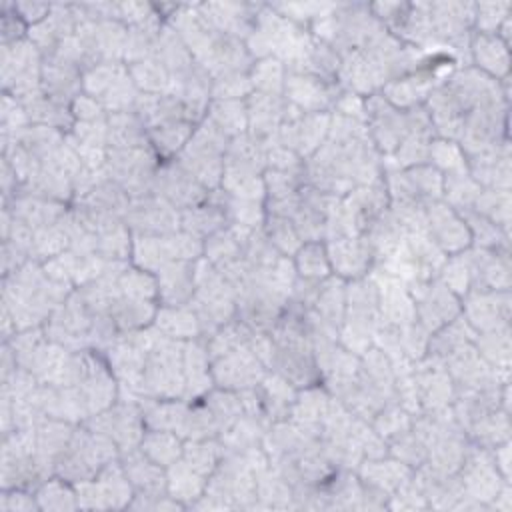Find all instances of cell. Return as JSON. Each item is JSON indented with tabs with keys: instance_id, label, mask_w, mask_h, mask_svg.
Here are the masks:
<instances>
[{
	"instance_id": "8992f818",
	"label": "cell",
	"mask_w": 512,
	"mask_h": 512,
	"mask_svg": "<svg viewBox=\"0 0 512 512\" xmlns=\"http://www.w3.org/2000/svg\"><path fill=\"white\" fill-rule=\"evenodd\" d=\"M510 10V2H474V32L496 34Z\"/></svg>"
},
{
	"instance_id": "3957f363",
	"label": "cell",
	"mask_w": 512,
	"mask_h": 512,
	"mask_svg": "<svg viewBox=\"0 0 512 512\" xmlns=\"http://www.w3.org/2000/svg\"><path fill=\"white\" fill-rule=\"evenodd\" d=\"M430 18L438 40L456 44L474 32V2H430Z\"/></svg>"
},
{
	"instance_id": "6da1fadb",
	"label": "cell",
	"mask_w": 512,
	"mask_h": 512,
	"mask_svg": "<svg viewBox=\"0 0 512 512\" xmlns=\"http://www.w3.org/2000/svg\"><path fill=\"white\" fill-rule=\"evenodd\" d=\"M124 224L144 236L170 234L180 228V210L156 194H146L130 200Z\"/></svg>"
},
{
	"instance_id": "7a4b0ae2",
	"label": "cell",
	"mask_w": 512,
	"mask_h": 512,
	"mask_svg": "<svg viewBox=\"0 0 512 512\" xmlns=\"http://www.w3.org/2000/svg\"><path fill=\"white\" fill-rule=\"evenodd\" d=\"M462 316L476 334L508 326V290H468L462 296Z\"/></svg>"
},
{
	"instance_id": "277c9868",
	"label": "cell",
	"mask_w": 512,
	"mask_h": 512,
	"mask_svg": "<svg viewBox=\"0 0 512 512\" xmlns=\"http://www.w3.org/2000/svg\"><path fill=\"white\" fill-rule=\"evenodd\" d=\"M468 50L476 70L494 80H508V44L500 36L472 32Z\"/></svg>"
},
{
	"instance_id": "5b68a950",
	"label": "cell",
	"mask_w": 512,
	"mask_h": 512,
	"mask_svg": "<svg viewBox=\"0 0 512 512\" xmlns=\"http://www.w3.org/2000/svg\"><path fill=\"white\" fill-rule=\"evenodd\" d=\"M294 268L300 278H310V280H324L332 274V264L328 258L326 244L316 240V242H304L298 252L294 254Z\"/></svg>"
}]
</instances>
